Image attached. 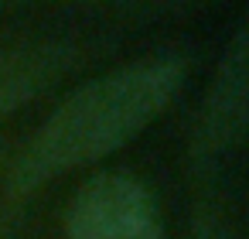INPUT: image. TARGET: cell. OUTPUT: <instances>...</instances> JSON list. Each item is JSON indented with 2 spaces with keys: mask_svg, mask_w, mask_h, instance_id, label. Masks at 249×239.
<instances>
[{
  "mask_svg": "<svg viewBox=\"0 0 249 239\" xmlns=\"http://www.w3.org/2000/svg\"><path fill=\"white\" fill-rule=\"evenodd\" d=\"M86 58V48L75 41L48 38L24 41L0 52V123L38 99L45 89L72 75Z\"/></svg>",
  "mask_w": 249,
  "mask_h": 239,
  "instance_id": "obj_4",
  "label": "cell"
},
{
  "mask_svg": "<svg viewBox=\"0 0 249 239\" xmlns=\"http://www.w3.org/2000/svg\"><path fill=\"white\" fill-rule=\"evenodd\" d=\"M249 137V7L225 41L198 106L188 157L198 174L212 171Z\"/></svg>",
  "mask_w": 249,
  "mask_h": 239,
  "instance_id": "obj_2",
  "label": "cell"
},
{
  "mask_svg": "<svg viewBox=\"0 0 249 239\" xmlns=\"http://www.w3.org/2000/svg\"><path fill=\"white\" fill-rule=\"evenodd\" d=\"M191 239H229V232L215 212H198L191 225Z\"/></svg>",
  "mask_w": 249,
  "mask_h": 239,
  "instance_id": "obj_5",
  "label": "cell"
},
{
  "mask_svg": "<svg viewBox=\"0 0 249 239\" xmlns=\"http://www.w3.org/2000/svg\"><path fill=\"white\" fill-rule=\"evenodd\" d=\"M69 239H164L154 191L120 171L86 178L65 212Z\"/></svg>",
  "mask_w": 249,
  "mask_h": 239,
  "instance_id": "obj_3",
  "label": "cell"
},
{
  "mask_svg": "<svg viewBox=\"0 0 249 239\" xmlns=\"http://www.w3.org/2000/svg\"><path fill=\"white\" fill-rule=\"evenodd\" d=\"M0 18H4V7H0Z\"/></svg>",
  "mask_w": 249,
  "mask_h": 239,
  "instance_id": "obj_6",
  "label": "cell"
},
{
  "mask_svg": "<svg viewBox=\"0 0 249 239\" xmlns=\"http://www.w3.org/2000/svg\"><path fill=\"white\" fill-rule=\"evenodd\" d=\"M188 58L164 52L116 65L75 86L28 137L7 174V202H24L41 184L96 164L143 133L181 92Z\"/></svg>",
  "mask_w": 249,
  "mask_h": 239,
  "instance_id": "obj_1",
  "label": "cell"
}]
</instances>
